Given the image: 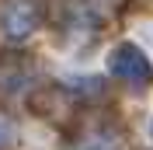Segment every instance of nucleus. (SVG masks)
Here are the masks:
<instances>
[{"label": "nucleus", "instance_id": "f257e3e1", "mask_svg": "<svg viewBox=\"0 0 153 150\" xmlns=\"http://www.w3.org/2000/svg\"><path fill=\"white\" fill-rule=\"evenodd\" d=\"M111 74H118V77H129V80H150V66H146V59L136 52V49H118L111 56Z\"/></svg>", "mask_w": 153, "mask_h": 150}, {"label": "nucleus", "instance_id": "7ed1b4c3", "mask_svg": "<svg viewBox=\"0 0 153 150\" xmlns=\"http://www.w3.org/2000/svg\"><path fill=\"white\" fill-rule=\"evenodd\" d=\"M10 136H14L10 122H7V119H0V147H4V143H10Z\"/></svg>", "mask_w": 153, "mask_h": 150}, {"label": "nucleus", "instance_id": "f03ea898", "mask_svg": "<svg viewBox=\"0 0 153 150\" xmlns=\"http://www.w3.org/2000/svg\"><path fill=\"white\" fill-rule=\"evenodd\" d=\"M31 25H35V7H25V4H18V7L10 10V18H7V28L14 32V35H21V32H31Z\"/></svg>", "mask_w": 153, "mask_h": 150}]
</instances>
